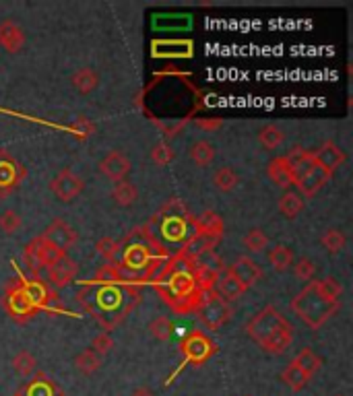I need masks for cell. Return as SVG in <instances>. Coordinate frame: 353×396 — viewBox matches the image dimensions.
I'll return each instance as SVG.
<instances>
[{"label": "cell", "instance_id": "cell-1", "mask_svg": "<svg viewBox=\"0 0 353 396\" xmlns=\"http://www.w3.org/2000/svg\"><path fill=\"white\" fill-rule=\"evenodd\" d=\"M153 285L159 291V296L163 297V301L180 316L194 314L205 297L194 283L192 260L186 258L182 252H178L163 264V269L153 279Z\"/></svg>", "mask_w": 353, "mask_h": 396}, {"label": "cell", "instance_id": "cell-2", "mask_svg": "<svg viewBox=\"0 0 353 396\" xmlns=\"http://www.w3.org/2000/svg\"><path fill=\"white\" fill-rule=\"evenodd\" d=\"M246 332L264 353L271 355L285 353L293 341L291 322L283 318V314L273 305H266L254 314L246 324Z\"/></svg>", "mask_w": 353, "mask_h": 396}, {"label": "cell", "instance_id": "cell-3", "mask_svg": "<svg viewBox=\"0 0 353 396\" xmlns=\"http://www.w3.org/2000/svg\"><path fill=\"white\" fill-rule=\"evenodd\" d=\"M77 299L106 328L104 332H108L110 328H114L116 324H120V320L126 316V312L134 307V303L130 299L126 301V294H124V289L120 285L85 283L79 289Z\"/></svg>", "mask_w": 353, "mask_h": 396}, {"label": "cell", "instance_id": "cell-4", "mask_svg": "<svg viewBox=\"0 0 353 396\" xmlns=\"http://www.w3.org/2000/svg\"><path fill=\"white\" fill-rule=\"evenodd\" d=\"M341 307L339 303H331L327 299H323L320 294L316 291V283L310 281L298 296L291 299V309L293 314L312 330H318L327 320H331Z\"/></svg>", "mask_w": 353, "mask_h": 396}, {"label": "cell", "instance_id": "cell-5", "mask_svg": "<svg viewBox=\"0 0 353 396\" xmlns=\"http://www.w3.org/2000/svg\"><path fill=\"white\" fill-rule=\"evenodd\" d=\"M157 223H161V235L165 240H170V242H184V240L190 237L188 229L190 227L194 229L192 217H190L188 208L184 206V202L180 198L168 200L159 208V213L149 221V225H157Z\"/></svg>", "mask_w": 353, "mask_h": 396}, {"label": "cell", "instance_id": "cell-6", "mask_svg": "<svg viewBox=\"0 0 353 396\" xmlns=\"http://www.w3.org/2000/svg\"><path fill=\"white\" fill-rule=\"evenodd\" d=\"M194 314H197L199 322H201L205 328H209V330H217V328H221L224 324L230 322L234 309H232L230 301H226L224 297L213 289V291L205 294L203 301H201V305L197 307Z\"/></svg>", "mask_w": 353, "mask_h": 396}, {"label": "cell", "instance_id": "cell-7", "mask_svg": "<svg viewBox=\"0 0 353 396\" xmlns=\"http://www.w3.org/2000/svg\"><path fill=\"white\" fill-rule=\"evenodd\" d=\"M2 305H4V309H6V314H8L15 322H19V324L29 322V320L37 314V309L31 305V301L27 299L25 291H23L21 279H12V281L6 283L4 297H2Z\"/></svg>", "mask_w": 353, "mask_h": 396}, {"label": "cell", "instance_id": "cell-8", "mask_svg": "<svg viewBox=\"0 0 353 396\" xmlns=\"http://www.w3.org/2000/svg\"><path fill=\"white\" fill-rule=\"evenodd\" d=\"M180 351L184 355V359L192 366H203L207 363L215 353H217V345L211 341L209 334H205L203 330H192L188 332L182 343H180Z\"/></svg>", "mask_w": 353, "mask_h": 396}, {"label": "cell", "instance_id": "cell-9", "mask_svg": "<svg viewBox=\"0 0 353 396\" xmlns=\"http://www.w3.org/2000/svg\"><path fill=\"white\" fill-rule=\"evenodd\" d=\"M25 176V168L8 151H0V197H8Z\"/></svg>", "mask_w": 353, "mask_h": 396}, {"label": "cell", "instance_id": "cell-10", "mask_svg": "<svg viewBox=\"0 0 353 396\" xmlns=\"http://www.w3.org/2000/svg\"><path fill=\"white\" fill-rule=\"evenodd\" d=\"M85 188V182L81 176H77L71 170H62L52 182H50V190L54 192V197L60 202H71L79 197Z\"/></svg>", "mask_w": 353, "mask_h": 396}, {"label": "cell", "instance_id": "cell-11", "mask_svg": "<svg viewBox=\"0 0 353 396\" xmlns=\"http://www.w3.org/2000/svg\"><path fill=\"white\" fill-rule=\"evenodd\" d=\"M42 237H44L48 244H52V246H56L58 250H62V252H66L69 248H73V246L77 244V240H79L77 231H75L64 219H54V221L46 227V231L42 233Z\"/></svg>", "mask_w": 353, "mask_h": 396}, {"label": "cell", "instance_id": "cell-12", "mask_svg": "<svg viewBox=\"0 0 353 396\" xmlns=\"http://www.w3.org/2000/svg\"><path fill=\"white\" fill-rule=\"evenodd\" d=\"M77 273H79V264L64 254L52 267H48V285L52 289H62L77 277Z\"/></svg>", "mask_w": 353, "mask_h": 396}, {"label": "cell", "instance_id": "cell-13", "mask_svg": "<svg viewBox=\"0 0 353 396\" xmlns=\"http://www.w3.org/2000/svg\"><path fill=\"white\" fill-rule=\"evenodd\" d=\"M314 153V161L316 165H320L323 170H327L331 176L345 163V151L335 143V141H327L320 145V149L312 151Z\"/></svg>", "mask_w": 353, "mask_h": 396}, {"label": "cell", "instance_id": "cell-14", "mask_svg": "<svg viewBox=\"0 0 353 396\" xmlns=\"http://www.w3.org/2000/svg\"><path fill=\"white\" fill-rule=\"evenodd\" d=\"M228 273L234 277L235 281H239L246 289H250L252 285H256L262 279V269L248 256H239L228 269Z\"/></svg>", "mask_w": 353, "mask_h": 396}, {"label": "cell", "instance_id": "cell-15", "mask_svg": "<svg viewBox=\"0 0 353 396\" xmlns=\"http://www.w3.org/2000/svg\"><path fill=\"white\" fill-rule=\"evenodd\" d=\"M130 159L124 155V153H120V151H112V153H108L104 159H102V163H100V172L108 178V180H112V182H122V180H126V176L130 174Z\"/></svg>", "mask_w": 353, "mask_h": 396}, {"label": "cell", "instance_id": "cell-16", "mask_svg": "<svg viewBox=\"0 0 353 396\" xmlns=\"http://www.w3.org/2000/svg\"><path fill=\"white\" fill-rule=\"evenodd\" d=\"M25 46V31L12 19L0 21V48L8 54H17Z\"/></svg>", "mask_w": 353, "mask_h": 396}, {"label": "cell", "instance_id": "cell-17", "mask_svg": "<svg viewBox=\"0 0 353 396\" xmlns=\"http://www.w3.org/2000/svg\"><path fill=\"white\" fill-rule=\"evenodd\" d=\"M333 176L327 172V170H323L320 165H314L304 178H300L298 182H296V186H298V195L304 198H310L314 197L329 180H331Z\"/></svg>", "mask_w": 353, "mask_h": 396}, {"label": "cell", "instance_id": "cell-18", "mask_svg": "<svg viewBox=\"0 0 353 396\" xmlns=\"http://www.w3.org/2000/svg\"><path fill=\"white\" fill-rule=\"evenodd\" d=\"M285 159H287V163H289V168H291V174H293V180L298 182L300 178H304L314 165H316V161H314V153L312 151H306V149H302V147H293L287 155H285ZM296 186V184H293Z\"/></svg>", "mask_w": 353, "mask_h": 396}, {"label": "cell", "instance_id": "cell-19", "mask_svg": "<svg viewBox=\"0 0 353 396\" xmlns=\"http://www.w3.org/2000/svg\"><path fill=\"white\" fill-rule=\"evenodd\" d=\"M266 176H269V180H271L275 186H279V188H283V190H289V188L296 184L293 174H291V168H289V163H287L285 157H275V159H271V163L266 165Z\"/></svg>", "mask_w": 353, "mask_h": 396}, {"label": "cell", "instance_id": "cell-20", "mask_svg": "<svg viewBox=\"0 0 353 396\" xmlns=\"http://www.w3.org/2000/svg\"><path fill=\"white\" fill-rule=\"evenodd\" d=\"M192 225L197 233H203L207 237L221 240L224 235V219L215 210H203L197 219H192Z\"/></svg>", "mask_w": 353, "mask_h": 396}, {"label": "cell", "instance_id": "cell-21", "mask_svg": "<svg viewBox=\"0 0 353 396\" xmlns=\"http://www.w3.org/2000/svg\"><path fill=\"white\" fill-rule=\"evenodd\" d=\"M217 244H219V240H215V237H207V235L194 231V233L184 242V246H182L180 252H182L186 258L194 260L197 256H201V254H205V252H213Z\"/></svg>", "mask_w": 353, "mask_h": 396}, {"label": "cell", "instance_id": "cell-22", "mask_svg": "<svg viewBox=\"0 0 353 396\" xmlns=\"http://www.w3.org/2000/svg\"><path fill=\"white\" fill-rule=\"evenodd\" d=\"M71 83L73 87L81 93V96H89L98 89L100 85V75L93 71V69H79L73 77H71Z\"/></svg>", "mask_w": 353, "mask_h": 396}, {"label": "cell", "instance_id": "cell-23", "mask_svg": "<svg viewBox=\"0 0 353 396\" xmlns=\"http://www.w3.org/2000/svg\"><path fill=\"white\" fill-rule=\"evenodd\" d=\"M291 361H293V363H296L308 378L316 376V374L320 372V368H323V357L316 355L312 349H302Z\"/></svg>", "mask_w": 353, "mask_h": 396}, {"label": "cell", "instance_id": "cell-24", "mask_svg": "<svg viewBox=\"0 0 353 396\" xmlns=\"http://www.w3.org/2000/svg\"><path fill=\"white\" fill-rule=\"evenodd\" d=\"M215 291L224 297L226 301H235V299H239V297L246 294V287H244L239 281H235L234 277L226 271V275L217 279V283H215Z\"/></svg>", "mask_w": 353, "mask_h": 396}, {"label": "cell", "instance_id": "cell-25", "mask_svg": "<svg viewBox=\"0 0 353 396\" xmlns=\"http://www.w3.org/2000/svg\"><path fill=\"white\" fill-rule=\"evenodd\" d=\"M42 246H44V240H42V235H37V237H33V240L25 246V250H23V260H25V264L29 267V271H31L33 275H37V273L44 269Z\"/></svg>", "mask_w": 353, "mask_h": 396}, {"label": "cell", "instance_id": "cell-26", "mask_svg": "<svg viewBox=\"0 0 353 396\" xmlns=\"http://www.w3.org/2000/svg\"><path fill=\"white\" fill-rule=\"evenodd\" d=\"M25 396H64L58 384H54L50 378H46L44 374H37L35 380L27 386V390L23 393Z\"/></svg>", "mask_w": 353, "mask_h": 396}, {"label": "cell", "instance_id": "cell-27", "mask_svg": "<svg viewBox=\"0 0 353 396\" xmlns=\"http://www.w3.org/2000/svg\"><path fill=\"white\" fill-rule=\"evenodd\" d=\"M304 210V198L293 190H285V195L279 198V213L285 219H296Z\"/></svg>", "mask_w": 353, "mask_h": 396}, {"label": "cell", "instance_id": "cell-28", "mask_svg": "<svg viewBox=\"0 0 353 396\" xmlns=\"http://www.w3.org/2000/svg\"><path fill=\"white\" fill-rule=\"evenodd\" d=\"M269 262H271V267L277 273H283V271H287L293 264V250L283 246V244H279V246H275L269 252Z\"/></svg>", "mask_w": 353, "mask_h": 396}, {"label": "cell", "instance_id": "cell-29", "mask_svg": "<svg viewBox=\"0 0 353 396\" xmlns=\"http://www.w3.org/2000/svg\"><path fill=\"white\" fill-rule=\"evenodd\" d=\"M75 366L83 376H91L102 368V357L93 349H85L75 357Z\"/></svg>", "mask_w": 353, "mask_h": 396}, {"label": "cell", "instance_id": "cell-30", "mask_svg": "<svg viewBox=\"0 0 353 396\" xmlns=\"http://www.w3.org/2000/svg\"><path fill=\"white\" fill-rule=\"evenodd\" d=\"M112 198H114V202H116L118 206L128 208V206H132V204L136 202L138 190H136V186L130 184L128 180H122V182H116V186H114V190H112Z\"/></svg>", "mask_w": 353, "mask_h": 396}, {"label": "cell", "instance_id": "cell-31", "mask_svg": "<svg viewBox=\"0 0 353 396\" xmlns=\"http://www.w3.org/2000/svg\"><path fill=\"white\" fill-rule=\"evenodd\" d=\"M190 159H192L199 168L211 165L213 159H215V149H213V145L207 143V141H197V143H192V147H190Z\"/></svg>", "mask_w": 353, "mask_h": 396}, {"label": "cell", "instance_id": "cell-32", "mask_svg": "<svg viewBox=\"0 0 353 396\" xmlns=\"http://www.w3.org/2000/svg\"><path fill=\"white\" fill-rule=\"evenodd\" d=\"M281 378H283V382L289 386V390H293V393H300V390H304L306 386H308V382H310V378L291 361L285 370H283V374H281Z\"/></svg>", "mask_w": 353, "mask_h": 396}, {"label": "cell", "instance_id": "cell-33", "mask_svg": "<svg viewBox=\"0 0 353 396\" xmlns=\"http://www.w3.org/2000/svg\"><path fill=\"white\" fill-rule=\"evenodd\" d=\"M314 283H316V291L320 294L323 299H327L331 303H339V299L343 296V285L335 277H327V279L314 281Z\"/></svg>", "mask_w": 353, "mask_h": 396}, {"label": "cell", "instance_id": "cell-34", "mask_svg": "<svg viewBox=\"0 0 353 396\" xmlns=\"http://www.w3.org/2000/svg\"><path fill=\"white\" fill-rule=\"evenodd\" d=\"M320 244H323V248H325L327 252H331V254H339V252L345 248L347 237H345V233H343L341 229L331 227V229H327V231L323 233Z\"/></svg>", "mask_w": 353, "mask_h": 396}, {"label": "cell", "instance_id": "cell-35", "mask_svg": "<svg viewBox=\"0 0 353 396\" xmlns=\"http://www.w3.org/2000/svg\"><path fill=\"white\" fill-rule=\"evenodd\" d=\"M37 368V359L29 353V351H19L12 357V370L21 376V378H29Z\"/></svg>", "mask_w": 353, "mask_h": 396}, {"label": "cell", "instance_id": "cell-36", "mask_svg": "<svg viewBox=\"0 0 353 396\" xmlns=\"http://www.w3.org/2000/svg\"><path fill=\"white\" fill-rule=\"evenodd\" d=\"M258 143H260L264 149H269V151L277 149V147L283 143V132H281V128H277L275 124L262 126L260 132H258Z\"/></svg>", "mask_w": 353, "mask_h": 396}, {"label": "cell", "instance_id": "cell-37", "mask_svg": "<svg viewBox=\"0 0 353 396\" xmlns=\"http://www.w3.org/2000/svg\"><path fill=\"white\" fill-rule=\"evenodd\" d=\"M237 182H239V176L235 174L232 168H221L213 176V184L221 192H232L235 186H237Z\"/></svg>", "mask_w": 353, "mask_h": 396}, {"label": "cell", "instance_id": "cell-38", "mask_svg": "<svg viewBox=\"0 0 353 396\" xmlns=\"http://www.w3.org/2000/svg\"><path fill=\"white\" fill-rule=\"evenodd\" d=\"M149 332L153 339L157 341H168L174 332V324L168 316H157L151 324H149Z\"/></svg>", "mask_w": 353, "mask_h": 396}, {"label": "cell", "instance_id": "cell-39", "mask_svg": "<svg viewBox=\"0 0 353 396\" xmlns=\"http://www.w3.org/2000/svg\"><path fill=\"white\" fill-rule=\"evenodd\" d=\"M266 244H269V237H266L264 231L258 229V227L250 229V231L246 233V237H244V246H246V250H248V252H254V254L262 252V250L266 248Z\"/></svg>", "mask_w": 353, "mask_h": 396}, {"label": "cell", "instance_id": "cell-40", "mask_svg": "<svg viewBox=\"0 0 353 396\" xmlns=\"http://www.w3.org/2000/svg\"><path fill=\"white\" fill-rule=\"evenodd\" d=\"M174 157H176L174 149H172L168 143H163V141H161V143H155L153 149H151V159H153V163L159 165V168H165L168 163H172Z\"/></svg>", "mask_w": 353, "mask_h": 396}, {"label": "cell", "instance_id": "cell-41", "mask_svg": "<svg viewBox=\"0 0 353 396\" xmlns=\"http://www.w3.org/2000/svg\"><path fill=\"white\" fill-rule=\"evenodd\" d=\"M91 283H96V285H120L122 281H120V273H118V267L116 264H104L98 273H96V277H93V281Z\"/></svg>", "mask_w": 353, "mask_h": 396}, {"label": "cell", "instance_id": "cell-42", "mask_svg": "<svg viewBox=\"0 0 353 396\" xmlns=\"http://www.w3.org/2000/svg\"><path fill=\"white\" fill-rule=\"evenodd\" d=\"M96 250L100 256H104L110 264L116 262V256L120 254V242L112 240V237H102L98 244H96Z\"/></svg>", "mask_w": 353, "mask_h": 396}, {"label": "cell", "instance_id": "cell-43", "mask_svg": "<svg viewBox=\"0 0 353 396\" xmlns=\"http://www.w3.org/2000/svg\"><path fill=\"white\" fill-rule=\"evenodd\" d=\"M21 225H23V221H21V217H19V213H17V210L6 208L4 213H0V231H4V233L12 235L15 231H19V227H21Z\"/></svg>", "mask_w": 353, "mask_h": 396}, {"label": "cell", "instance_id": "cell-44", "mask_svg": "<svg viewBox=\"0 0 353 396\" xmlns=\"http://www.w3.org/2000/svg\"><path fill=\"white\" fill-rule=\"evenodd\" d=\"M71 132H73L79 141H87V138L96 132V124L89 122L87 118H77V120L71 124Z\"/></svg>", "mask_w": 353, "mask_h": 396}, {"label": "cell", "instance_id": "cell-45", "mask_svg": "<svg viewBox=\"0 0 353 396\" xmlns=\"http://www.w3.org/2000/svg\"><path fill=\"white\" fill-rule=\"evenodd\" d=\"M314 275H316V264L310 258H300L298 264H296V277L300 281H308L310 283L314 279Z\"/></svg>", "mask_w": 353, "mask_h": 396}, {"label": "cell", "instance_id": "cell-46", "mask_svg": "<svg viewBox=\"0 0 353 396\" xmlns=\"http://www.w3.org/2000/svg\"><path fill=\"white\" fill-rule=\"evenodd\" d=\"M112 347H114L112 336H110L108 332H100V334L91 341V347H89V349H93L100 357H104L106 353H110V351H112Z\"/></svg>", "mask_w": 353, "mask_h": 396}, {"label": "cell", "instance_id": "cell-47", "mask_svg": "<svg viewBox=\"0 0 353 396\" xmlns=\"http://www.w3.org/2000/svg\"><path fill=\"white\" fill-rule=\"evenodd\" d=\"M219 124H221L219 120H215V122H207V120H199V126H201V128H209V130H211V128H217Z\"/></svg>", "mask_w": 353, "mask_h": 396}, {"label": "cell", "instance_id": "cell-48", "mask_svg": "<svg viewBox=\"0 0 353 396\" xmlns=\"http://www.w3.org/2000/svg\"><path fill=\"white\" fill-rule=\"evenodd\" d=\"M130 396H155L149 388H138V390H134Z\"/></svg>", "mask_w": 353, "mask_h": 396}, {"label": "cell", "instance_id": "cell-49", "mask_svg": "<svg viewBox=\"0 0 353 396\" xmlns=\"http://www.w3.org/2000/svg\"><path fill=\"white\" fill-rule=\"evenodd\" d=\"M10 396H25L23 393H15V395H10Z\"/></svg>", "mask_w": 353, "mask_h": 396}, {"label": "cell", "instance_id": "cell-50", "mask_svg": "<svg viewBox=\"0 0 353 396\" xmlns=\"http://www.w3.org/2000/svg\"><path fill=\"white\" fill-rule=\"evenodd\" d=\"M335 396H343V395H335Z\"/></svg>", "mask_w": 353, "mask_h": 396}]
</instances>
